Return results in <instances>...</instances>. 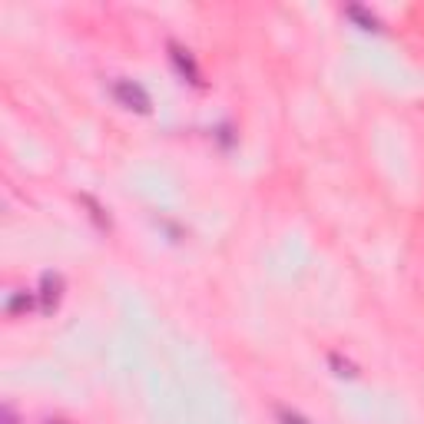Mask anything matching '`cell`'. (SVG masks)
Instances as JSON below:
<instances>
[{
	"label": "cell",
	"mask_w": 424,
	"mask_h": 424,
	"mask_svg": "<svg viewBox=\"0 0 424 424\" xmlns=\"http://www.w3.org/2000/svg\"><path fill=\"white\" fill-rule=\"evenodd\" d=\"M113 93H116V100H123L129 110H139V113L150 110V97L143 93V87L129 83V80H116V83H113Z\"/></svg>",
	"instance_id": "cell-1"
},
{
	"label": "cell",
	"mask_w": 424,
	"mask_h": 424,
	"mask_svg": "<svg viewBox=\"0 0 424 424\" xmlns=\"http://www.w3.org/2000/svg\"><path fill=\"white\" fill-rule=\"evenodd\" d=\"M57 295H60V275H43V309L57 305Z\"/></svg>",
	"instance_id": "cell-2"
},
{
	"label": "cell",
	"mask_w": 424,
	"mask_h": 424,
	"mask_svg": "<svg viewBox=\"0 0 424 424\" xmlns=\"http://www.w3.org/2000/svg\"><path fill=\"white\" fill-rule=\"evenodd\" d=\"M282 421H285V424H305L302 418H295V414H285V411H282Z\"/></svg>",
	"instance_id": "cell-3"
},
{
	"label": "cell",
	"mask_w": 424,
	"mask_h": 424,
	"mask_svg": "<svg viewBox=\"0 0 424 424\" xmlns=\"http://www.w3.org/2000/svg\"><path fill=\"white\" fill-rule=\"evenodd\" d=\"M3 424H17V418H13V408H3Z\"/></svg>",
	"instance_id": "cell-4"
},
{
	"label": "cell",
	"mask_w": 424,
	"mask_h": 424,
	"mask_svg": "<svg viewBox=\"0 0 424 424\" xmlns=\"http://www.w3.org/2000/svg\"><path fill=\"white\" fill-rule=\"evenodd\" d=\"M47 424H63V421H47Z\"/></svg>",
	"instance_id": "cell-5"
}]
</instances>
